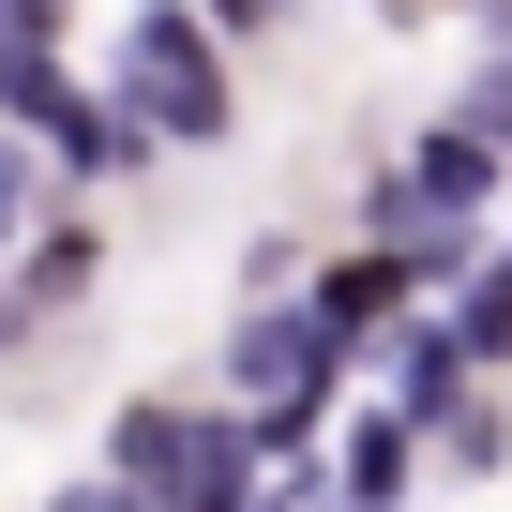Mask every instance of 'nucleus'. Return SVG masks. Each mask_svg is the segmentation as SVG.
<instances>
[{
  "mask_svg": "<svg viewBox=\"0 0 512 512\" xmlns=\"http://www.w3.org/2000/svg\"><path fill=\"white\" fill-rule=\"evenodd\" d=\"M407 287H422V256L377 241V256H347V272L317 287V317H332V332H377V317H407Z\"/></svg>",
  "mask_w": 512,
  "mask_h": 512,
  "instance_id": "nucleus-5",
  "label": "nucleus"
},
{
  "mask_svg": "<svg viewBox=\"0 0 512 512\" xmlns=\"http://www.w3.org/2000/svg\"><path fill=\"white\" fill-rule=\"evenodd\" d=\"M392 377H407V422H437V407H452V377H467V347H452V332H407V347H392Z\"/></svg>",
  "mask_w": 512,
  "mask_h": 512,
  "instance_id": "nucleus-8",
  "label": "nucleus"
},
{
  "mask_svg": "<svg viewBox=\"0 0 512 512\" xmlns=\"http://www.w3.org/2000/svg\"><path fill=\"white\" fill-rule=\"evenodd\" d=\"M452 347H467V362H512V256H497V272L452 302Z\"/></svg>",
  "mask_w": 512,
  "mask_h": 512,
  "instance_id": "nucleus-7",
  "label": "nucleus"
},
{
  "mask_svg": "<svg viewBox=\"0 0 512 512\" xmlns=\"http://www.w3.org/2000/svg\"><path fill=\"white\" fill-rule=\"evenodd\" d=\"M76 272H91V226H46L31 241V302H76Z\"/></svg>",
  "mask_w": 512,
  "mask_h": 512,
  "instance_id": "nucleus-9",
  "label": "nucleus"
},
{
  "mask_svg": "<svg viewBox=\"0 0 512 512\" xmlns=\"http://www.w3.org/2000/svg\"><path fill=\"white\" fill-rule=\"evenodd\" d=\"M482 196H497V151H482V136H422L407 181H377V241H392V256H407V241L452 256V226H467Z\"/></svg>",
  "mask_w": 512,
  "mask_h": 512,
  "instance_id": "nucleus-3",
  "label": "nucleus"
},
{
  "mask_svg": "<svg viewBox=\"0 0 512 512\" xmlns=\"http://www.w3.org/2000/svg\"><path fill=\"white\" fill-rule=\"evenodd\" d=\"M121 91H136V136H226V61H211V16L151 0V16H136V61H121Z\"/></svg>",
  "mask_w": 512,
  "mask_h": 512,
  "instance_id": "nucleus-2",
  "label": "nucleus"
},
{
  "mask_svg": "<svg viewBox=\"0 0 512 512\" xmlns=\"http://www.w3.org/2000/svg\"><path fill=\"white\" fill-rule=\"evenodd\" d=\"M106 482L136 512H256V437L241 422H181V407H121Z\"/></svg>",
  "mask_w": 512,
  "mask_h": 512,
  "instance_id": "nucleus-1",
  "label": "nucleus"
},
{
  "mask_svg": "<svg viewBox=\"0 0 512 512\" xmlns=\"http://www.w3.org/2000/svg\"><path fill=\"white\" fill-rule=\"evenodd\" d=\"M407 437H422L407 407H377V422L347 437V512H392V497H407Z\"/></svg>",
  "mask_w": 512,
  "mask_h": 512,
  "instance_id": "nucleus-6",
  "label": "nucleus"
},
{
  "mask_svg": "<svg viewBox=\"0 0 512 512\" xmlns=\"http://www.w3.org/2000/svg\"><path fill=\"white\" fill-rule=\"evenodd\" d=\"M332 362H347V332H332V317H241V347H226V377L256 392V422H317Z\"/></svg>",
  "mask_w": 512,
  "mask_h": 512,
  "instance_id": "nucleus-4",
  "label": "nucleus"
},
{
  "mask_svg": "<svg viewBox=\"0 0 512 512\" xmlns=\"http://www.w3.org/2000/svg\"><path fill=\"white\" fill-rule=\"evenodd\" d=\"M211 16H272V0H211Z\"/></svg>",
  "mask_w": 512,
  "mask_h": 512,
  "instance_id": "nucleus-11",
  "label": "nucleus"
},
{
  "mask_svg": "<svg viewBox=\"0 0 512 512\" xmlns=\"http://www.w3.org/2000/svg\"><path fill=\"white\" fill-rule=\"evenodd\" d=\"M16 211H31V151L0 136V226H16Z\"/></svg>",
  "mask_w": 512,
  "mask_h": 512,
  "instance_id": "nucleus-10",
  "label": "nucleus"
}]
</instances>
